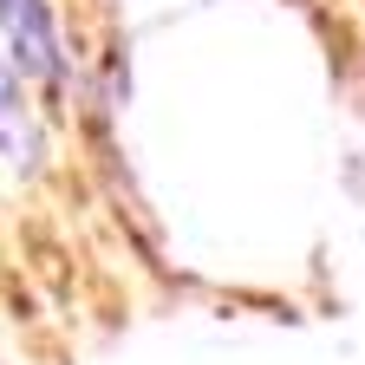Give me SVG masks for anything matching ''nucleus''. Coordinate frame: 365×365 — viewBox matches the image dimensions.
<instances>
[{
    "mask_svg": "<svg viewBox=\"0 0 365 365\" xmlns=\"http://www.w3.org/2000/svg\"><path fill=\"white\" fill-rule=\"evenodd\" d=\"M0 53L20 78H59V20L46 0H0Z\"/></svg>",
    "mask_w": 365,
    "mask_h": 365,
    "instance_id": "nucleus-1",
    "label": "nucleus"
},
{
    "mask_svg": "<svg viewBox=\"0 0 365 365\" xmlns=\"http://www.w3.org/2000/svg\"><path fill=\"white\" fill-rule=\"evenodd\" d=\"M0 157L7 163L39 157V124H33V105H26V78L14 72L7 53H0Z\"/></svg>",
    "mask_w": 365,
    "mask_h": 365,
    "instance_id": "nucleus-2",
    "label": "nucleus"
}]
</instances>
